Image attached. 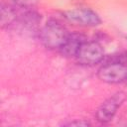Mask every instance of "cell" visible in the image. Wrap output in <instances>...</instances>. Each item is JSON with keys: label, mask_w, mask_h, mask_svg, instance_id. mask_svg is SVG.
I'll return each instance as SVG.
<instances>
[{"label": "cell", "mask_w": 127, "mask_h": 127, "mask_svg": "<svg viewBox=\"0 0 127 127\" xmlns=\"http://www.w3.org/2000/svg\"><path fill=\"white\" fill-rule=\"evenodd\" d=\"M67 30L57 20H49L39 32L41 43L49 50H61L68 36Z\"/></svg>", "instance_id": "1"}, {"label": "cell", "mask_w": 127, "mask_h": 127, "mask_svg": "<svg viewBox=\"0 0 127 127\" xmlns=\"http://www.w3.org/2000/svg\"><path fill=\"white\" fill-rule=\"evenodd\" d=\"M98 78L106 83L117 84L127 80V64L106 61L97 72Z\"/></svg>", "instance_id": "2"}, {"label": "cell", "mask_w": 127, "mask_h": 127, "mask_svg": "<svg viewBox=\"0 0 127 127\" xmlns=\"http://www.w3.org/2000/svg\"><path fill=\"white\" fill-rule=\"evenodd\" d=\"M75 59L81 64L93 65L104 60V50L95 41H85L80 46Z\"/></svg>", "instance_id": "3"}, {"label": "cell", "mask_w": 127, "mask_h": 127, "mask_svg": "<svg viewBox=\"0 0 127 127\" xmlns=\"http://www.w3.org/2000/svg\"><path fill=\"white\" fill-rule=\"evenodd\" d=\"M64 17L71 23L83 27H95L101 24L98 14L85 7H77L64 12Z\"/></svg>", "instance_id": "4"}, {"label": "cell", "mask_w": 127, "mask_h": 127, "mask_svg": "<svg viewBox=\"0 0 127 127\" xmlns=\"http://www.w3.org/2000/svg\"><path fill=\"white\" fill-rule=\"evenodd\" d=\"M125 100V93L118 91L108 97L103 103L99 106L96 111V119L100 123H108L114 117L117 112V109L122 105Z\"/></svg>", "instance_id": "5"}, {"label": "cell", "mask_w": 127, "mask_h": 127, "mask_svg": "<svg viewBox=\"0 0 127 127\" xmlns=\"http://www.w3.org/2000/svg\"><path fill=\"white\" fill-rule=\"evenodd\" d=\"M86 41L85 37L77 32L69 33L67 36L66 41L64 42V46L61 48L60 52L62 53L63 56L67 57V58H72L76 56L80 46Z\"/></svg>", "instance_id": "6"}, {"label": "cell", "mask_w": 127, "mask_h": 127, "mask_svg": "<svg viewBox=\"0 0 127 127\" xmlns=\"http://www.w3.org/2000/svg\"><path fill=\"white\" fill-rule=\"evenodd\" d=\"M19 9L12 3H2L1 5V27H13L18 19Z\"/></svg>", "instance_id": "7"}, {"label": "cell", "mask_w": 127, "mask_h": 127, "mask_svg": "<svg viewBox=\"0 0 127 127\" xmlns=\"http://www.w3.org/2000/svg\"><path fill=\"white\" fill-rule=\"evenodd\" d=\"M39 2L40 0H11V3L19 9H32Z\"/></svg>", "instance_id": "8"}, {"label": "cell", "mask_w": 127, "mask_h": 127, "mask_svg": "<svg viewBox=\"0 0 127 127\" xmlns=\"http://www.w3.org/2000/svg\"><path fill=\"white\" fill-rule=\"evenodd\" d=\"M64 125H66V126H88L89 123L84 120H74L72 122L65 123Z\"/></svg>", "instance_id": "9"}]
</instances>
